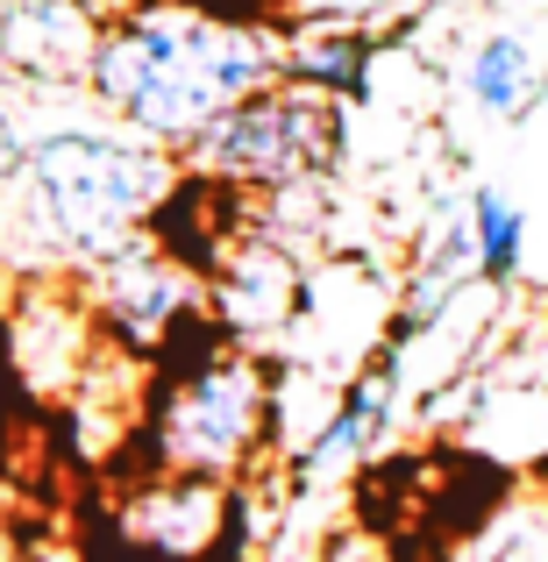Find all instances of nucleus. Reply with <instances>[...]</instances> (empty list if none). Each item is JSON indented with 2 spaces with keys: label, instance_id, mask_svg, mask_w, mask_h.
<instances>
[{
  "label": "nucleus",
  "instance_id": "6",
  "mask_svg": "<svg viewBox=\"0 0 548 562\" xmlns=\"http://www.w3.org/2000/svg\"><path fill=\"white\" fill-rule=\"evenodd\" d=\"M114 535L171 562H214L235 535V484L192 477V470H136L108 513Z\"/></svg>",
  "mask_w": 548,
  "mask_h": 562
},
{
  "label": "nucleus",
  "instance_id": "1",
  "mask_svg": "<svg viewBox=\"0 0 548 562\" xmlns=\"http://www.w3.org/2000/svg\"><path fill=\"white\" fill-rule=\"evenodd\" d=\"M271 79H286L271 29L257 14H214L200 0H136L108 14L86 71L100 108L165 150H192L235 100Z\"/></svg>",
  "mask_w": 548,
  "mask_h": 562
},
{
  "label": "nucleus",
  "instance_id": "9",
  "mask_svg": "<svg viewBox=\"0 0 548 562\" xmlns=\"http://www.w3.org/2000/svg\"><path fill=\"white\" fill-rule=\"evenodd\" d=\"M399 378H406V371H399L384 349H370V363L335 392L328 420L306 435V449L286 456L292 477H328V470H343V463H357V456L378 449V435L392 427V406H399Z\"/></svg>",
  "mask_w": 548,
  "mask_h": 562
},
{
  "label": "nucleus",
  "instance_id": "2",
  "mask_svg": "<svg viewBox=\"0 0 548 562\" xmlns=\"http://www.w3.org/2000/svg\"><path fill=\"white\" fill-rule=\"evenodd\" d=\"M271 398L278 378L243 335L200 306L171 328V342L143 371V420L136 449L143 470H192V477H249L257 456L271 449Z\"/></svg>",
  "mask_w": 548,
  "mask_h": 562
},
{
  "label": "nucleus",
  "instance_id": "12",
  "mask_svg": "<svg viewBox=\"0 0 548 562\" xmlns=\"http://www.w3.org/2000/svg\"><path fill=\"white\" fill-rule=\"evenodd\" d=\"M463 214H470V243H478V285L506 292L527 263V206L506 186H470Z\"/></svg>",
  "mask_w": 548,
  "mask_h": 562
},
{
  "label": "nucleus",
  "instance_id": "15",
  "mask_svg": "<svg viewBox=\"0 0 548 562\" xmlns=\"http://www.w3.org/2000/svg\"><path fill=\"white\" fill-rule=\"evenodd\" d=\"M79 562H171V555H150V549H136L128 535H114V527H108V541H100V549H86Z\"/></svg>",
  "mask_w": 548,
  "mask_h": 562
},
{
  "label": "nucleus",
  "instance_id": "13",
  "mask_svg": "<svg viewBox=\"0 0 548 562\" xmlns=\"http://www.w3.org/2000/svg\"><path fill=\"white\" fill-rule=\"evenodd\" d=\"M406 0H292V14H328V22H378Z\"/></svg>",
  "mask_w": 548,
  "mask_h": 562
},
{
  "label": "nucleus",
  "instance_id": "7",
  "mask_svg": "<svg viewBox=\"0 0 548 562\" xmlns=\"http://www.w3.org/2000/svg\"><path fill=\"white\" fill-rule=\"evenodd\" d=\"M206 306H214V321L228 335L257 342V335L292 328V314L306 306V271H300L292 249L271 243V235L243 228L228 249H221V263L206 271Z\"/></svg>",
  "mask_w": 548,
  "mask_h": 562
},
{
  "label": "nucleus",
  "instance_id": "4",
  "mask_svg": "<svg viewBox=\"0 0 548 562\" xmlns=\"http://www.w3.org/2000/svg\"><path fill=\"white\" fill-rule=\"evenodd\" d=\"M186 157H192V171H206V179H221L235 192L328 186L349 157V114L321 86L271 79L235 100Z\"/></svg>",
  "mask_w": 548,
  "mask_h": 562
},
{
  "label": "nucleus",
  "instance_id": "11",
  "mask_svg": "<svg viewBox=\"0 0 548 562\" xmlns=\"http://www.w3.org/2000/svg\"><path fill=\"white\" fill-rule=\"evenodd\" d=\"M463 93L492 122H527L535 100L548 93V43H535L527 29H492L463 65Z\"/></svg>",
  "mask_w": 548,
  "mask_h": 562
},
{
  "label": "nucleus",
  "instance_id": "5",
  "mask_svg": "<svg viewBox=\"0 0 548 562\" xmlns=\"http://www.w3.org/2000/svg\"><path fill=\"white\" fill-rule=\"evenodd\" d=\"M86 300L100 314V335L114 349H136V357H157L171 342V328L192 321L206 306V278L179 263L150 228L136 243L108 249L100 263H86Z\"/></svg>",
  "mask_w": 548,
  "mask_h": 562
},
{
  "label": "nucleus",
  "instance_id": "10",
  "mask_svg": "<svg viewBox=\"0 0 548 562\" xmlns=\"http://www.w3.org/2000/svg\"><path fill=\"white\" fill-rule=\"evenodd\" d=\"M278 65L300 86H321L335 100H364L370 65H378V29L328 22V14H292V29H278Z\"/></svg>",
  "mask_w": 548,
  "mask_h": 562
},
{
  "label": "nucleus",
  "instance_id": "14",
  "mask_svg": "<svg viewBox=\"0 0 548 562\" xmlns=\"http://www.w3.org/2000/svg\"><path fill=\"white\" fill-rule=\"evenodd\" d=\"M22 165H29V136L0 114V186H22Z\"/></svg>",
  "mask_w": 548,
  "mask_h": 562
},
{
  "label": "nucleus",
  "instance_id": "8",
  "mask_svg": "<svg viewBox=\"0 0 548 562\" xmlns=\"http://www.w3.org/2000/svg\"><path fill=\"white\" fill-rule=\"evenodd\" d=\"M108 14L93 0H8L0 8V71L29 86H86Z\"/></svg>",
  "mask_w": 548,
  "mask_h": 562
},
{
  "label": "nucleus",
  "instance_id": "3",
  "mask_svg": "<svg viewBox=\"0 0 548 562\" xmlns=\"http://www.w3.org/2000/svg\"><path fill=\"white\" fill-rule=\"evenodd\" d=\"M179 157L136 128H51L29 143L22 192L36 228L71 263H100L108 249L136 243L165 192L179 186Z\"/></svg>",
  "mask_w": 548,
  "mask_h": 562
}]
</instances>
